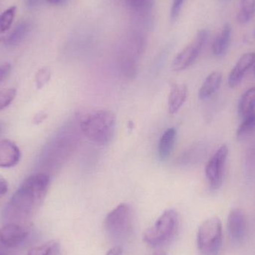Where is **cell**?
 I'll use <instances>...</instances> for the list:
<instances>
[{
	"instance_id": "6da1fadb",
	"label": "cell",
	"mask_w": 255,
	"mask_h": 255,
	"mask_svg": "<svg viewBox=\"0 0 255 255\" xmlns=\"http://www.w3.org/2000/svg\"><path fill=\"white\" fill-rule=\"evenodd\" d=\"M49 184L50 178L45 173H37L27 178L4 208V217L8 221L7 223L22 226L26 223L44 200Z\"/></svg>"
},
{
	"instance_id": "7a4b0ae2",
	"label": "cell",
	"mask_w": 255,
	"mask_h": 255,
	"mask_svg": "<svg viewBox=\"0 0 255 255\" xmlns=\"http://www.w3.org/2000/svg\"><path fill=\"white\" fill-rule=\"evenodd\" d=\"M117 118L110 111L100 110L89 114L82 118L81 130L95 143L106 145L115 137Z\"/></svg>"
},
{
	"instance_id": "3957f363",
	"label": "cell",
	"mask_w": 255,
	"mask_h": 255,
	"mask_svg": "<svg viewBox=\"0 0 255 255\" xmlns=\"http://www.w3.org/2000/svg\"><path fill=\"white\" fill-rule=\"evenodd\" d=\"M179 228V216L175 210L165 211L154 224L145 231L143 240L151 247L168 244L175 238Z\"/></svg>"
},
{
	"instance_id": "277c9868",
	"label": "cell",
	"mask_w": 255,
	"mask_h": 255,
	"mask_svg": "<svg viewBox=\"0 0 255 255\" xmlns=\"http://www.w3.org/2000/svg\"><path fill=\"white\" fill-rule=\"evenodd\" d=\"M105 227L109 236L118 241L127 239L133 232V212L128 204L123 203L111 211L106 220Z\"/></svg>"
},
{
	"instance_id": "5b68a950",
	"label": "cell",
	"mask_w": 255,
	"mask_h": 255,
	"mask_svg": "<svg viewBox=\"0 0 255 255\" xmlns=\"http://www.w3.org/2000/svg\"><path fill=\"white\" fill-rule=\"evenodd\" d=\"M223 238L221 221L217 217H211L199 226L196 236L198 249L203 255H218Z\"/></svg>"
},
{
	"instance_id": "8992f818",
	"label": "cell",
	"mask_w": 255,
	"mask_h": 255,
	"mask_svg": "<svg viewBox=\"0 0 255 255\" xmlns=\"http://www.w3.org/2000/svg\"><path fill=\"white\" fill-rule=\"evenodd\" d=\"M208 37V31L207 30L202 29L198 31L194 39L174 58L172 70L180 72L190 67L200 55Z\"/></svg>"
},
{
	"instance_id": "52a82bcc",
	"label": "cell",
	"mask_w": 255,
	"mask_h": 255,
	"mask_svg": "<svg viewBox=\"0 0 255 255\" xmlns=\"http://www.w3.org/2000/svg\"><path fill=\"white\" fill-rule=\"evenodd\" d=\"M229 155L227 145L220 146L208 160L205 167V175L213 190L220 188L223 184L225 165Z\"/></svg>"
},
{
	"instance_id": "ba28073f",
	"label": "cell",
	"mask_w": 255,
	"mask_h": 255,
	"mask_svg": "<svg viewBox=\"0 0 255 255\" xmlns=\"http://www.w3.org/2000/svg\"><path fill=\"white\" fill-rule=\"evenodd\" d=\"M229 237L235 244L244 242L247 236V223L245 214L239 208H235L229 213L227 220Z\"/></svg>"
},
{
	"instance_id": "9c48e42d",
	"label": "cell",
	"mask_w": 255,
	"mask_h": 255,
	"mask_svg": "<svg viewBox=\"0 0 255 255\" xmlns=\"http://www.w3.org/2000/svg\"><path fill=\"white\" fill-rule=\"evenodd\" d=\"M28 235V230L22 225L8 223L0 229V243L8 248H15L23 243Z\"/></svg>"
},
{
	"instance_id": "30bf717a",
	"label": "cell",
	"mask_w": 255,
	"mask_h": 255,
	"mask_svg": "<svg viewBox=\"0 0 255 255\" xmlns=\"http://www.w3.org/2000/svg\"><path fill=\"white\" fill-rule=\"evenodd\" d=\"M136 45L130 40L128 46L120 55L121 73L127 79H133L137 74V57L140 55Z\"/></svg>"
},
{
	"instance_id": "8fae6325",
	"label": "cell",
	"mask_w": 255,
	"mask_h": 255,
	"mask_svg": "<svg viewBox=\"0 0 255 255\" xmlns=\"http://www.w3.org/2000/svg\"><path fill=\"white\" fill-rule=\"evenodd\" d=\"M255 64V52L244 54L238 60L235 67L232 68L229 76V85L235 88L240 85L246 73Z\"/></svg>"
},
{
	"instance_id": "7c38bea8",
	"label": "cell",
	"mask_w": 255,
	"mask_h": 255,
	"mask_svg": "<svg viewBox=\"0 0 255 255\" xmlns=\"http://www.w3.org/2000/svg\"><path fill=\"white\" fill-rule=\"evenodd\" d=\"M20 157V150L14 142L8 139L0 140V167H13L19 163Z\"/></svg>"
},
{
	"instance_id": "4fadbf2b",
	"label": "cell",
	"mask_w": 255,
	"mask_h": 255,
	"mask_svg": "<svg viewBox=\"0 0 255 255\" xmlns=\"http://www.w3.org/2000/svg\"><path fill=\"white\" fill-rule=\"evenodd\" d=\"M188 88L184 84H175L171 88L168 100V112L175 115L182 107L187 100Z\"/></svg>"
},
{
	"instance_id": "5bb4252c",
	"label": "cell",
	"mask_w": 255,
	"mask_h": 255,
	"mask_svg": "<svg viewBox=\"0 0 255 255\" xmlns=\"http://www.w3.org/2000/svg\"><path fill=\"white\" fill-rule=\"evenodd\" d=\"M176 138V129L174 128H169L163 132L159 140L158 148H157L159 158L162 161H165L170 157L175 147Z\"/></svg>"
},
{
	"instance_id": "9a60e30c",
	"label": "cell",
	"mask_w": 255,
	"mask_h": 255,
	"mask_svg": "<svg viewBox=\"0 0 255 255\" xmlns=\"http://www.w3.org/2000/svg\"><path fill=\"white\" fill-rule=\"evenodd\" d=\"M223 76L220 72L214 71L205 79L199 90V97L201 100H205L212 97L220 88Z\"/></svg>"
},
{
	"instance_id": "2e32d148",
	"label": "cell",
	"mask_w": 255,
	"mask_h": 255,
	"mask_svg": "<svg viewBox=\"0 0 255 255\" xmlns=\"http://www.w3.org/2000/svg\"><path fill=\"white\" fill-rule=\"evenodd\" d=\"M231 37L232 28L229 24H226L213 42V54L217 57L225 55L229 49Z\"/></svg>"
},
{
	"instance_id": "e0dca14e",
	"label": "cell",
	"mask_w": 255,
	"mask_h": 255,
	"mask_svg": "<svg viewBox=\"0 0 255 255\" xmlns=\"http://www.w3.org/2000/svg\"><path fill=\"white\" fill-rule=\"evenodd\" d=\"M31 23L29 21H23L16 25V28L4 39V44L7 46H15L22 43L28 33L31 31Z\"/></svg>"
},
{
	"instance_id": "ac0fdd59",
	"label": "cell",
	"mask_w": 255,
	"mask_h": 255,
	"mask_svg": "<svg viewBox=\"0 0 255 255\" xmlns=\"http://www.w3.org/2000/svg\"><path fill=\"white\" fill-rule=\"evenodd\" d=\"M255 109V87L247 90L238 103V113L241 118H245L253 113Z\"/></svg>"
},
{
	"instance_id": "d6986e66",
	"label": "cell",
	"mask_w": 255,
	"mask_h": 255,
	"mask_svg": "<svg viewBox=\"0 0 255 255\" xmlns=\"http://www.w3.org/2000/svg\"><path fill=\"white\" fill-rule=\"evenodd\" d=\"M255 14V0H240L237 21L241 24L250 22Z\"/></svg>"
},
{
	"instance_id": "ffe728a7",
	"label": "cell",
	"mask_w": 255,
	"mask_h": 255,
	"mask_svg": "<svg viewBox=\"0 0 255 255\" xmlns=\"http://www.w3.org/2000/svg\"><path fill=\"white\" fill-rule=\"evenodd\" d=\"M60 244L56 241H50L37 247H33L28 255H58Z\"/></svg>"
},
{
	"instance_id": "44dd1931",
	"label": "cell",
	"mask_w": 255,
	"mask_h": 255,
	"mask_svg": "<svg viewBox=\"0 0 255 255\" xmlns=\"http://www.w3.org/2000/svg\"><path fill=\"white\" fill-rule=\"evenodd\" d=\"M255 132V113L251 114L244 118V121L237 130L238 139H244Z\"/></svg>"
},
{
	"instance_id": "7402d4cb",
	"label": "cell",
	"mask_w": 255,
	"mask_h": 255,
	"mask_svg": "<svg viewBox=\"0 0 255 255\" xmlns=\"http://www.w3.org/2000/svg\"><path fill=\"white\" fill-rule=\"evenodd\" d=\"M16 12V6H11L0 14V35L4 34L10 28L14 20Z\"/></svg>"
},
{
	"instance_id": "603a6c76",
	"label": "cell",
	"mask_w": 255,
	"mask_h": 255,
	"mask_svg": "<svg viewBox=\"0 0 255 255\" xmlns=\"http://www.w3.org/2000/svg\"><path fill=\"white\" fill-rule=\"evenodd\" d=\"M126 3L130 9L140 13L149 11L154 4V0H125Z\"/></svg>"
},
{
	"instance_id": "cb8c5ba5",
	"label": "cell",
	"mask_w": 255,
	"mask_h": 255,
	"mask_svg": "<svg viewBox=\"0 0 255 255\" xmlns=\"http://www.w3.org/2000/svg\"><path fill=\"white\" fill-rule=\"evenodd\" d=\"M16 90L13 88L0 91V111H2L11 104L16 97Z\"/></svg>"
},
{
	"instance_id": "d4e9b609",
	"label": "cell",
	"mask_w": 255,
	"mask_h": 255,
	"mask_svg": "<svg viewBox=\"0 0 255 255\" xmlns=\"http://www.w3.org/2000/svg\"><path fill=\"white\" fill-rule=\"evenodd\" d=\"M51 71L47 67L40 69L35 76L36 86L38 89L43 88L50 80Z\"/></svg>"
},
{
	"instance_id": "484cf974",
	"label": "cell",
	"mask_w": 255,
	"mask_h": 255,
	"mask_svg": "<svg viewBox=\"0 0 255 255\" xmlns=\"http://www.w3.org/2000/svg\"><path fill=\"white\" fill-rule=\"evenodd\" d=\"M185 0H172V8H171L170 17L172 22L178 19L181 12V7Z\"/></svg>"
},
{
	"instance_id": "4316f807",
	"label": "cell",
	"mask_w": 255,
	"mask_h": 255,
	"mask_svg": "<svg viewBox=\"0 0 255 255\" xmlns=\"http://www.w3.org/2000/svg\"><path fill=\"white\" fill-rule=\"evenodd\" d=\"M11 70V66L10 64H3L0 65V82H3L7 79Z\"/></svg>"
},
{
	"instance_id": "83f0119b",
	"label": "cell",
	"mask_w": 255,
	"mask_h": 255,
	"mask_svg": "<svg viewBox=\"0 0 255 255\" xmlns=\"http://www.w3.org/2000/svg\"><path fill=\"white\" fill-rule=\"evenodd\" d=\"M8 190V184L7 181L0 175V197L4 196Z\"/></svg>"
},
{
	"instance_id": "f1b7e54d",
	"label": "cell",
	"mask_w": 255,
	"mask_h": 255,
	"mask_svg": "<svg viewBox=\"0 0 255 255\" xmlns=\"http://www.w3.org/2000/svg\"><path fill=\"white\" fill-rule=\"evenodd\" d=\"M122 253V248L116 246V247H114L113 248L111 249L106 255H121Z\"/></svg>"
},
{
	"instance_id": "f546056e",
	"label": "cell",
	"mask_w": 255,
	"mask_h": 255,
	"mask_svg": "<svg viewBox=\"0 0 255 255\" xmlns=\"http://www.w3.org/2000/svg\"><path fill=\"white\" fill-rule=\"evenodd\" d=\"M42 0H26V4L28 7H34L38 5Z\"/></svg>"
},
{
	"instance_id": "4dcf8cb0",
	"label": "cell",
	"mask_w": 255,
	"mask_h": 255,
	"mask_svg": "<svg viewBox=\"0 0 255 255\" xmlns=\"http://www.w3.org/2000/svg\"><path fill=\"white\" fill-rule=\"evenodd\" d=\"M46 118V115H43V114H40V115H37L34 118V121H35L36 124H40V123L43 122L44 121L45 118Z\"/></svg>"
},
{
	"instance_id": "1f68e13d",
	"label": "cell",
	"mask_w": 255,
	"mask_h": 255,
	"mask_svg": "<svg viewBox=\"0 0 255 255\" xmlns=\"http://www.w3.org/2000/svg\"><path fill=\"white\" fill-rule=\"evenodd\" d=\"M64 0H47L48 2L52 4H58L62 2Z\"/></svg>"
},
{
	"instance_id": "d6a6232c",
	"label": "cell",
	"mask_w": 255,
	"mask_h": 255,
	"mask_svg": "<svg viewBox=\"0 0 255 255\" xmlns=\"http://www.w3.org/2000/svg\"><path fill=\"white\" fill-rule=\"evenodd\" d=\"M152 255H166V254L164 253V252L158 251L156 252V253H154Z\"/></svg>"
},
{
	"instance_id": "836d02e7",
	"label": "cell",
	"mask_w": 255,
	"mask_h": 255,
	"mask_svg": "<svg viewBox=\"0 0 255 255\" xmlns=\"http://www.w3.org/2000/svg\"><path fill=\"white\" fill-rule=\"evenodd\" d=\"M225 1H229V0H225Z\"/></svg>"
},
{
	"instance_id": "e575fe53",
	"label": "cell",
	"mask_w": 255,
	"mask_h": 255,
	"mask_svg": "<svg viewBox=\"0 0 255 255\" xmlns=\"http://www.w3.org/2000/svg\"></svg>"
},
{
	"instance_id": "d590c367",
	"label": "cell",
	"mask_w": 255,
	"mask_h": 255,
	"mask_svg": "<svg viewBox=\"0 0 255 255\" xmlns=\"http://www.w3.org/2000/svg\"><path fill=\"white\" fill-rule=\"evenodd\" d=\"M0 255H1V254H0Z\"/></svg>"
},
{
	"instance_id": "8d00e7d4",
	"label": "cell",
	"mask_w": 255,
	"mask_h": 255,
	"mask_svg": "<svg viewBox=\"0 0 255 255\" xmlns=\"http://www.w3.org/2000/svg\"></svg>"
},
{
	"instance_id": "74e56055",
	"label": "cell",
	"mask_w": 255,
	"mask_h": 255,
	"mask_svg": "<svg viewBox=\"0 0 255 255\" xmlns=\"http://www.w3.org/2000/svg\"></svg>"
}]
</instances>
